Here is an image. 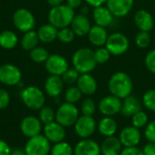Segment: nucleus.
<instances>
[{"instance_id":"423d86ee","label":"nucleus","mask_w":155,"mask_h":155,"mask_svg":"<svg viewBox=\"0 0 155 155\" xmlns=\"http://www.w3.org/2000/svg\"><path fill=\"white\" fill-rule=\"evenodd\" d=\"M51 148V143L41 134L35 137L28 138L24 150L26 155H49Z\"/></svg>"},{"instance_id":"20e7f679","label":"nucleus","mask_w":155,"mask_h":155,"mask_svg":"<svg viewBox=\"0 0 155 155\" xmlns=\"http://www.w3.org/2000/svg\"><path fill=\"white\" fill-rule=\"evenodd\" d=\"M21 100L23 104L30 110H40L45 106V96L44 92L37 86H27L21 92Z\"/></svg>"},{"instance_id":"6ab92c4d","label":"nucleus","mask_w":155,"mask_h":155,"mask_svg":"<svg viewBox=\"0 0 155 155\" xmlns=\"http://www.w3.org/2000/svg\"><path fill=\"white\" fill-rule=\"evenodd\" d=\"M135 25L140 31L150 32L154 27V19L153 15L145 9H140L135 12L134 16Z\"/></svg>"},{"instance_id":"c85d7f7f","label":"nucleus","mask_w":155,"mask_h":155,"mask_svg":"<svg viewBox=\"0 0 155 155\" xmlns=\"http://www.w3.org/2000/svg\"><path fill=\"white\" fill-rule=\"evenodd\" d=\"M39 38L37 32L35 30H31L28 32H25L21 39V46L25 51H31L34 48H35L38 45Z\"/></svg>"},{"instance_id":"c03bdc74","label":"nucleus","mask_w":155,"mask_h":155,"mask_svg":"<svg viewBox=\"0 0 155 155\" xmlns=\"http://www.w3.org/2000/svg\"><path fill=\"white\" fill-rule=\"evenodd\" d=\"M120 155H143L142 149L136 147H127L124 148Z\"/></svg>"},{"instance_id":"f3484780","label":"nucleus","mask_w":155,"mask_h":155,"mask_svg":"<svg viewBox=\"0 0 155 155\" xmlns=\"http://www.w3.org/2000/svg\"><path fill=\"white\" fill-rule=\"evenodd\" d=\"M74 155H102L101 147L93 139H82L74 147Z\"/></svg>"},{"instance_id":"79ce46f5","label":"nucleus","mask_w":155,"mask_h":155,"mask_svg":"<svg viewBox=\"0 0 155 155\" xmlns=\"http://www.w3.org/2000/svg\"><path fill=\"white\" fill-rule=\"evenodd\" d=\"M144 136L150 143H155V120L149 122L144 128Z\"/></svg>"},{"instance_id":"ddd939ff","label":"nucleus","mask_w":155,"mask_h":155,"mask_svg":"<svg viewBox=\"0 0 155 155\" xmlns=\"http://www.w3.org/2000/svg\"><path fill=\"white\" fill-rule=\"evenodd\" d=\"M69 68L67 60L60 54H50L45 61V69L50 75L62 76V74Z\"/></svg>"},{"instance_id":"bb28decb","label":"nucleus","mask_w":155,"mask_h":155,"mask_svg":"<svg viewBox=\"0 0 155 155\" xmlns=\"http://www.w3.org/2000/svg\"><path fill=\"white\" fill-rule=\"evenodd\" d=\"M57 34L58 29L50 23L42 25L37 31L39 41L44 44H50L54 42L55 39H57Z\"/></svg>"},{"instance_id":"e433bc0d","label":"nucleus","mask_w":155,"mask_h":155,"mask_svg":"<svg viewBox=\"0 0 155 155\" xmlns=\"http://www.w3.org/2000/svg\"><path fill=\"white\" fill-rule=\"evenodd\" d=\"M79 76H80V73L73 67V68H68L62 74L61 78H62L64 84L74 85V84H76Z\"/></svg>"},{"instance_id":"f8f14e48","label":"nucleus","mask_w":155,"mask_h":155,"mask_svg":"<svg viewBox=\"0 0 155 155\" xmlns=\"http://www.w3.org/2000/svg\"><path fill=\"white\" fill-rule=\"evenodd\" d=\"M43 124L36 116H25L20 123V131L24 136L32 138L41 134L43 131Z\"/></svg>"},{"instance_id":"f257e3e1","label":"nucleus","mask_w":155,"mask_h":155,"mask_svg":"<svg viewBox=\"0 0 155 155\" xmlns=\"http://www.w3.org/2000/svg\"><path fill=\"white\" fill-rule=\"evenodd\" d=\"M108 90L110 94L123 100L132 94L134 82L127 73L122 71L116 72L112 74L108 81Z\"/></svg>"},{"instance_id":"dca6fc26","label":"nucleus","mask_w":155,"mask_h":155,"mask_svg":"<svg viewBox=\"0 0 155 155\" xmlns=\"http://www.w3.org/2000/svg\"><path fill=\"white\" fill-rule=\"evenodd\" d=\"M105 5L114 17H124L132 11L134 0H107Z\"/></svg>"},{"instance_id":"3c124183","label":"nucleus","mask_w":155,"mask_h":155,"mask_svg":"<svg viewBox=\"0 0 155 155\" xmlns=\"http://www.w3.org/2000/svg\"><path fill=\"white\" fill-rule=\"evenodd\" d=\"M64 2V0H47V3L49 5H51L52 7L62 5V3Z\"/></svg>"},{"instance_id":"09e8293b","label":"nucleus","mask_w":155,"mask_h":155,"mask_svg":"<svg viewBox=\"0 0 155 155\" xmlns=\"http://www.w3.org/2000/svg\"><path fill=\"white\" fill-rule=\"evenodd\" d=\"M84 1L92 7H97L100 5H104L107 2V0H84Z\"/></svg>"},{"instance_id":"4c0bfd02","label":"nucleus","mask_w":155,"mask_h":155,"mask_svg":"<svg viewBox=\"0 0 155 155\" xmlns=\"http://www.w3.org/2000/svg\"><path fill=\"white\" fill-rule=\"evenodd\" d=\"M75 34L74 33V31L72 30L71 27H64V28H61L58 29V34H57V39L64 43V44H69L72 43L74 38H75Z\"/></svg>"},{"instance_id":"4be33fe9","label":"nucleus","mask_w":155,"mask_h":155,"mask_svg":"<svg viewBox=\"0 0 155 155\" xmlns=\"http://www.w3.org/2000/svg\"><path fill=\"white\" fill-rule=\"evenodd\" d=\"M114 15L106 5H100L94 7L93 18L96 25L107 27L114 21Z\"/></svg>"},{"instance_id":"49530a36","label":"nucleus","mask_w":155,"mask_h":155,"mask_svg":"<svg viewBox=\"0 0 155 155\" xmlns=\"http://www.w3.org/2000/svg\"><path fill=\"white\" fill-rule=\"evenodd\" d=\"M11 148L6 142L0 139V155H10Z\"/></svg>"},{"instance_id":"72a5a7b5","label":"nucleus","mask_w":155,"mask_h":155,"mask_svg":"<svg viewBox=\"0 0 155 155\" xmlns=\"http://www.w3.org/2000/svg\"><path fill=\"white\" fill-rule=\"evenodd\" d=\"M96 110H97V105L92 98L88 97L83 100L80 106V112L82 113L83 115L93 116L96 113Z\"/></svg>"},{"instance_id":"4468645a","label":"nucleus","mask_w":155,"mask_h":155,"mask_svg":"<svg viewBox=\"0 0 155 155\" xmlns=\"http://www.w3.org/2000/svg\"><path fill=\"white\" fill-rule=\"evenodd\" d=\"M119 140L124 146V148L127 147H136L141 142L142 134L140 129L130 125L126 126L120 132Z\"/></svg>"},{"instance_id":"ea45409f","label":"nucleus","mask_w":155,"mask_h":155,"mask_svg":"<svg viewBox=\"0 0 155 155\" xmlns=\"http://www.w3.org/2000/svg\"><path fill=\"white\" fill-rule=\"evenodd\" d=\"M94 52V57H95V61L97 64H103L107 63L110 60V57L112 55L105 46L98 47Z\"/></svg>"},{"instance_id":"1a4fd4ad","label":"nucleus","mask_w":155,"mask_h":155,"mask_svg":"<svg viewBox=\"0 0 155 155\" xmlns=\"http://www.w3.org/2000/svg\"><path fill=\"white\" fill-rule=\"evenodd\" d=\"M74 128L75 134L79 138L88 139L93 136L97 130V124L93 116L82 114L75 122Z\"/></svg>"},{"instance_id":"9d476101","label":"nucleus","mask_w":155,"mask_h":155,"mask_svg":"<svg viewBox=\"0 0 155 155\" xmlns=\"http://www.w3.org/2000/svg\"><path fill=\"white\" fill-rule=\"evenodd\" d=\"M22 80L21 70L12 64L0 65V83L7 86L17 85Z\"/></svg>"},{"instance_id":"a19ab883","label":"nucleus","mask_w":155,"mask_h":155,"mask_svg":"<svg viewBox=\"0 0 155 155\" xmlns=\"http://www.w3.org/2000/svg\"><path fill=\"white\" fill-rule=\"evenodd\" d=\"M144 64L149 72L155 75V49L149 51L144 58Z\"/></svg>"},{"instance_id":"a878e982","label":"nucleus","mask_w":155,"mask_h":155,"mask_svg":"<svg viewBox=\"0 0 155 155\" xmlns=\"http://www.w3.org/2000/svg\"><path fill=\"white\" fill-rule=\"evenodd\" d=\"M97 130L104 138L114 136L118 130V124L113 117L104 116L97 124Z\"/></svg>"},{"instance_id":"2eb2a0df","label":"nucleus","mask_w":155,"mask_h":155,"mask_svg":"<svg viewBox=\"0 0 155 155\" xmlns=\"http://www.w3.org/2000/svg\"><path fill=\"white\" fill-rule=\"evenodd\" d=\"M43 134L51 143L63 142L66 136L65 128L56 121L45 124L43 127Z\"/></svg>"},{"instance_id":"b1692460","label":"nucleus","mask_w":155,"mask_h":155,"mask_svg":"<svg viewBox=\"0 0 155 155\" xmlns=\"http://www.w3.org/2000/svg\"><path fill=\"white\" fill-rule=\"evenodd\" d=\"M100 147L102 155H120L124 149L119 138L115 135L105 137Z\"/></svg>"},{"instance_id":"7ed1b4c3","label":"nucleus","mask_w":155,"mask_h":155,"mask_svg":"<svg viewBox=\"0 0 155 155\" xmlns=\"http://www.w3.org/2000/svg\"><path fill=\"white\" fill-rule=\"evenodd\" d=\"M74 15L75 12L73 8L62 4L51 8L48 13V21L57 29H61L71 25Z\"/></svg>"},{"instance_id":"2f4dec72","label":"nucleus","mask_w":155,"mask_h":155,"mask_svg":"<svg viewBox=\"0 0 155 155\" xmlns=\"http://www.w3.org/2000/svg\"><path fill=\"white\" fill-rule=\"evenodd\" d=\"M49 53L48 51L44 48V47H40V46H36L35 48H34L33 50L30 51V58L33 62L40 64V63H45V61L47 60V58L49 57Z\"/></svg>"},{"instance_id":"a211bd4d","label":"nucleus","mask_w":155,"mask_h":155,"mask_svg":"<svg viewBox=\"0 0 155 155\" xmlns=\"http://www.w3.org/2000/svg\"><path fill=\"white\" fill-rule=\"evenodd\" d=\"M76 86L79 88L83 95L91 96L96 93L98 84L96 79L91 74H82L76 82Z\"/></svg>"},{"instance_id":"c756f323","label":"nucleus","mask_w":155,"mask_h":155,"mask_svg":"<svg viewBox=\"0 0 155 155\" xmlns=\"http://www.w3.org/2000/svg\"><path fill=\"white\" fill-rule=\"evenodd\" d=\"M51 155H74V148L67 142H60L54 143L51 148Z\"/></svg>"},{"instance_id":"aec40b11","label":"nucleus","mask_w":155,"mask_h":155,"mask_svg":"<svg viewBox=\"0 0 155 155\" xmlns=\"http://www.w3.org/2000/svg\"><path fill=\"white\" fill-rule=\"evenodd\" d=\"M143 103L141 100L138 97L131 94L122 100V108L120 114L124 117H132L136 113L141 111Z\"/></svg>"},{"instance_id":"39448f33","label":"nucleus","mask_w":155,"mask_h":155,"mask_svg":"<svg viewBox=\"0 0 155 155\" xmlns=\"http://www.w3.org/2000/svg\"><path fill=\"white\" fill-rule=\"evenodd\" d=\"M80 111L74 104L64 102L55 111V121L64 128L74 126L79 118Z\"/></svg>"},{"instance_id":"7c9ffc66","label":"nucleus","mask_w":155,"mask_h":155,"mask_svg":"<svg viewBox=\"0 0 155 155\" xmlns=\"http://www.w3.org/2000/svg\"><path fill=\"white\" fill-rule=\"evenodd\" d=\"M83 94L76 85H70L64 92V100L70 104H76L81 100Z\"/></svg>"},{"instance_id":"412c9836","label":"nucleus","mask_w":155,"mask_h":155,"mask_svg":"<svg viewBox=\"0 0 155 155\" xmlns=\"http://www.w3.org/2000/svg\"><path fill=\"white\" fill-rule=\"evenodd\" d=\"M91 22L87 15H75L72 23H71V28L75 34L76 36H85L88 35L90 29H91Z\"/></svg>"},{"instance_id":"58836bf2","label":"nucleus","mask_w":155,"mask_h":155,"mask_svg":"<svg viewBox=\"0 0 155 155\" xmlns=\"http://www.w3.org/2000/svg\"><path fill=\"white\" fill-rule=\"evenodd\" d=\"M135 45L140 49H145L147 48L151 44V35L149 32L145 31H139V33L136 35L134 39Z\"/></svg>"},{"instance_id":"9b49d317","label":"nucleus","mask_w":155,"mask_h":155,"mask_svg":"<svg viewBox=\"0 0 155 155\" xmlns=\"http://www.w3.org/2000/svg\"><path fill=\"white\" fill-rule=\"evenodd\" d=\"M122 100L114 95L109 94L100 100L97 109L104 116H114L121 113Z\"/></svg>"},{"instance_id":"393cba45","label":"nucleus","mask_w":155,"mask_h":155,"mask_svg":"<svg viewBox=\"0 0 155 155\" xmlns=\"http://www.w3.org/2000/svg\"><path fill=\"white\" fill-rule=\"evenodd\" d=\"M108 33L105 29V27L99 26V25H93L87 35L89 42L96 46V47H101L104 46L106 44V41L108 39Z\"/></svg>"},{"instance_id":"6e6552de","label":"nucleus","mask_w":155,"mask_h":155,"mask_svg":"<svg viewBox=\"0 0 155 155\" xmlns=\"http://www.w3.org/2000/svg\"><path fill=\"white\" fill-rule=\"evenodd\" d=\"M13 23L17 30L25 33L34 30L35 26V18L28 9L19 8L14 13Z\"/></svg>"},{"instance_id":"8fccbe9b","label":"nucleus","mask_w":155,"mask_h":155,"mask_svg":"<svg viewBox=\"0 0 155 155\" xmlns=\"http://www.w3.org/2000/svg\"><path fill=\"white\" fill-rule=\"evenodd\" d=\"M10 155H26L24 149L21 148H15L13 150H11V153Z\"/></svg>"},{"instance_id":"37998d69","label":"nucleus","mask_w":155,"mask_h":155,"mask_svg":"<svg viewBox=\"0 0 155 155\" xmlns=\"http://www.w3.org/2000/svg\"><path fill=\"white\" fill-rule=\"evenodd\" d=\"M10 103L9 93L3 88H0V110L5 109Z\"/></svg>"},{"instance_id":"5701e85b","label":"nucleus","mask_w":155,"mask_h":155,"mask_svg":"<svg viewBox=\"0 0 155 155\" xmlns=\"http://www.w3.org/2000/svg\"><path fill=\"white\" fill-rule=\"evenodd\" d=\"M64 85L61 76L49 75L45 82V91L48 96L56 98L64 91Z\"/></svg>"},{"instance_id":"473e14b6","label":"nucleus","mask_w":155,"mask_h":155,"mask_svg":"<svg viewBox=\"0 0 155 155\" xmlns=\"http://www.w3.org/2000/svg\"><path fill=\"white\" fill-rule=\"evenodd\" d=\"M38 118L44 125L50 124L52 122H54L55 121V111L49 106H43L39 110Z\"/></svg>"},{"instance_id":"de8ad7c7","label":"nucleus","mask_w":155,"mask_h":155,"mask_svg":"<svg viewBox=\"0 0 155 155\" xmlns=\"http://www.w3.org/2000/svg\"><path fill=\"white\" fill-rule=\"evenodd\" d=\"M82 4H83V0H66V5L71 8H73L74 10L81 7Z\"/></svg>"},{"instance_id":"f704fd0d","label":"nucleus","mask_w":155,"mask_h":155,"mask_svg":"<svg viewBox=\"0 0 155 155\" xmlns=\"http://www.w3.org/2000/svg\"><path fill=\"white\" fill-rule=\"evenodd\" d=\"M131 118H132V125L138 128V129L145 128V126L149 123V116L143 110L136 113Z\"/></svg>"},{"instance_id":"c9c22d12","label":"nucleus","mask_w":155,"mask_h":155,"mask_svg":"<svg viewBox=\"0 0 155 155\" xmlns=\"http://www.w3.org/2000/svg\"><path fill=\"white\" fill-rule=\"evenodd\" d=\"M143 105L150 112L155 113V89L148 90L142 98Z\"/></svg>"},{"instance_id":"cd10ccee","label":"nucleus","mask_w":155,"mask_h":155,"mask_svg":"<svg viewBox=\"0 0 155 155\" xmlns=\"http://www.w3.org/2000/svg\"><path fill=\"white\" fill-rule=\"evenodd\" d=\"M18 44V37L11 30H5L0 33V46L3 49L10 50L15 48Z\"/></svg>"},{"instance_id":"f03ea898","label":"nucleus","mask_w":155,"mask_h":155,"mask_svg":"<svg viewBox=\"0 0 155 155\" xmlns=\"http://www.w3.org/2000/svg\"><path fill=\"white\" fill-rule=\"evenodd\" d=\"M72 64L74 68L77 70L80 74H90L97 65L94 57V52L88 47L77 49L73 54Z\"/></svg>"},{"instance_id":"0eeeda50","label":"nucleus","mask_w":155,"mask_h":155,"mask_svg":"<svg viewBox=\"0 0 155 155\" xmlns=\"http://www.w3.org/2000/svg\"><path fill=\"white\" fill-rule=\"evenodd\" d=\"M110 54L114 56L123 55L125 54L130 46V42L128 37L120 32H115L109 35L106 44L104 45Z\"/></svg>"},{"instance_id":"a18cd8bd","label":"nucleus","mask_w":155,"mask_h":155,"mask_svg":"<svg viewBox=\"0 0 155 155\" xmlns=\"http://www.w3.org/2000/svg\"><path fill=\"white\" fill-rule=\"evenodd\" d=\"M143 155H155V143L148 142L142 149Z\"/></svg>"}]
</instances>
